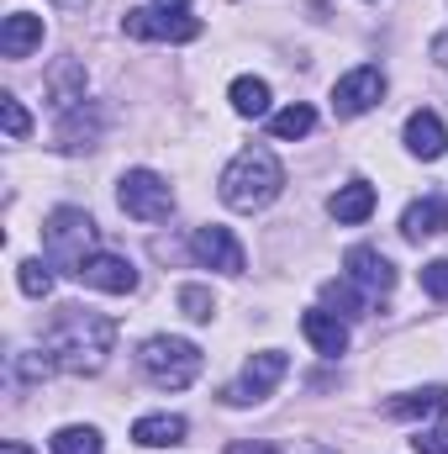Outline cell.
I'll list each match as a JSON object with an SVG mask.
<instances>
[{"instance_id": "13", "label": "cell", "mask_w": 448, "mask_h": 454, "mask_svg": "<svg viewBox=\"0 0 448 454\" xmlns=\"http://www.w3.org/2000/svg\"><path fill=\"white\" fill-rule=\"evenodd\" d=\"M301 333L312 339L317 354H328V359H337V354L348 348V323H343L337 312H328V307H312V312L301 317Z\"/></svg>"}, {"instance_id": "3", "label": "cell", "mask_w": 448, "mask_h": 454, "mask_svg": "<svg viewBox=\"0 0 448 454\" xmlns=\"http://www.w3.org/2000/svg\"><path fill=\"white\" fill-rule=\"evenodd\" d=\"M137 364H143V375H148L153 386H164V391H185V386L201 375L206 354H201L190 339H169V333H158V339L143 343Z\"/></svg>"}, {"instance_id": "21", "label": "cell", "mask_w": 448, "mask_h": 454, "mask_svg": "<svg viewBox=\"0 0 448 454\" xmlns=\"http://www.w3.org/2000/svg\"><path fill=\"white\" fill-rule=\"evenodd\" d=\"M227 101H232V112L237 116H269V85L253 80V74H243V80H232Z\"/></svg>"}, {"instance_id": "35", "label": "cell", "mask_w": 448, "mask_h": 454, "mask_svg": "<svg viewBox=\"0 0 448 454\" xmlns=\"http://www.w3.org/2000/svg\"><path fill=\"white\" fill-rule=\"evenodd\" d=\"M58 5H85V0H58Z\"/></svg>"}, {"instance_id": "1", "label": "cell", "mask_w": 448, "mask_h": 454, "mask_svg": "<svg viewBox=\"0 0 448 454\" xmlns=\"http://www.w3.org/2000/svg\"><path fill=\"white\" fill-rule=\"evenodd\" d=\"M112 343H116V323L96 307H58L48 333H42L48 359L58 370H69V375H96L106 364Z\"/></svg>"}, {"instance_id": "17", "label": "cell", "mask_w": 448, "mask_h": 454, "mask_svg": "<svg viewBox=\"0 0 448 454\" xmlns=\"http://www.w3.org/2000/svg\"><path fill=\"white\" fill-rule=\"evenodd\" d=\"M48 96H53L58 112H74V106L85 101V64H80V59H58V64L48 69Z\"/></svg>"}, {"instance_id": "16", "label": "cell", "mask_w": 448, "mask_h": 454, "mask_svg": "<svg viewBox=\"0 0 448 454\" xmlns=\"http://www.w3.org/2000/svg\"><path fill=\"white\" fill-rule=\"evenodd\" d=\"M328 212H333V223H343V227L369 223V212H375V185H369V180H348V185H337V196L328 201Z\"/></svg>"}, {"instance_id": "32", "label": "cell", "mask_w": 448, "mask_h": 454, "mask_svg": "<svg viewBox=\"0 0 448 454\" xmlns=\"http://www.w3.org/2000/svg\"><path fill=\"white\" fill-rule=\"evenodd\" d=\"M433 59H438V64H448V37H438V43H433Z\"/></svg>"}, {"instance_id": "12", "label": "cell", "mask_w": 448, "mask_h": 454, "mask_svg": "<svg viewBox=\"0 0 448 454\" xmlns=\"http://www.w3.org/2000/svg\"><path fill=\"white\" fill-rule=\"evenodd\" d=\"M101 127H106L101 106L80 101L74 112L58 116V148H64V153H85V148H96V143H101Z\"/></svg>"}, {"instance_id": "10", "label": "cell", "mask_w": 448, "mask_h": 454, "mask_svg": "<svg viewBox=\"0 0 448 454\" xmlns=\"http://www.w3.org/2000/svg\"><path fill=\"white\" fill-rule=\"evenodd\" d=\"M74 280H85L90 291H106V296L137 291V270H132V259H121V254H90Z\"/></svg>"}, {"instance_id": "8", "label": "cell", "mask_w": 448, "mask_h": 454, "mask_svg": "<svg viewBox=\"0 0 448 454\" xmlns=\"http://www.w3.org/2000/svg\"><path fill=\"white\" fill-rule=\"evenodd\" d=\"M380 101H385V74H380L375 64L348 69L333 85V112L337 116H364V112H375Z\"/></svg>"}, {"instance_id": "18", "label": "cell", "mask_w": 448, "mask_h": 454, "mask_svg": "<svg viewBox=\"0 0 448 454\" xmlns=\"http://www.w3.org/2000/svg\"><path fill=\"white\" fill-rule=\"evenodd\" d=\"M401 232H406L412 243L448 232V201H438V196H422V201H412V207H406V217H401Z\"/></svg>"}, {"instance_id": "26", "label": "cell", "mask_w": 448, "mask_h": 454, "mask_svg": "<svg viewBox=\"0 0 448 454\" xmlns=\"http://www.w3.org/2000/svg\"><path fill=\"white\" fill-rule=\"evenodd\" d=\"M180 312H185L190 323H212L217 301H212V291H206V286H180Z\"/></svg>"}, {"instance_id": "22", "label": "cell", "mask_w": 448, "mask_h": 454, "mask_svg": "<svg viewBox=\"0 0 448 454\" xmlns=\"http://www.w3.org/2000/svg\"><path fill=\"white\" fill-rule=\"evenodd\" d=\"M312 127H317V112H312V106H301V101L269 116V132H274V137H285V143H290V137H306Z\"/></svg>"}, {"instance_id": "9", "label": "cell", "mask_w": 448, "mask_h": 454, "mask_svg": "<svg viewBox=\"0 0 448 454\" xmlns=\"http://www.w3.org/2000/svg\"><path fill=\"white\" fill-rule=\"evenodd\" d=\"M190 254L206 264V270H222V275H243V243L227 232V227H196L190 238Z\"/></svg>"}, {"instance_id": "4", "label": "cell", "mask_w": 448, "mask_h": 454, "mask_svg": "<svg viewBox=\"0 0 448 454\" xmlns=\"http://www.w3.org/2000/svg\"><path fill=\"white\" fill-rule=\"evenodd\" d=\"M42 243H48V264L80 275L85 259L96 254V223H90L80 207H58V212L42 223Z\"/></svg>"}, {"instance_id": "14", "label": "cell", "mask_w": 448, "mask_h": 454, "mask_svg": "<svg viewBox=\"0 0 448 454\" xmlns=\"http://www.w3.org/2000/svg\"><path fill=\"white\" fill-rule=\"evenodd\" d=\"M185 434H190V423H185L180 412H153V418H137V423H132V444H143V450L185 444Z\"/></svg>"}, {"instance_id": "6", "label": "cell", "mask_w": 448, "mask_h": 454, "mask_svg": "<svg viewBox=\"0 0 448 454\" xmlns=\"http://www.w3.org/2000/svg\"><path fill=\"white\" fill-rule=\"evenodd\" d=\"M121 32H127L132 43H196V37H201V16L143 5V11H127V16H121Z\"/></svg>"}, {"instance_id": "15", "label": "cell", "mask_w": 448, "mask_h": 454, "mask_svg": "<svg viewBox=\"0 0 448 454\" xmlns=\"http://www.w3.org/2000/svg\"><path fill=\"white\" fill-rule=\"evenodd\" d=\"M42 48V16H27V11H11L5 27H0V53L5 59H27Z\"/></svg>"}, {"instance_id": "5", "label": "cell", "mask_w": 448, "mask_h": 454, "mask_svg": "<svg viewBox=\"0 0 448 454\" xmlns=\"http://www.w3.org/2000/svg\"><path fill=\"white\" fill-rule=\"evenodd\" d=\"M116 201H121V212L137 217V223H164V217L174 212V191H169V180L153 175V169H127L121 185H116Z\"/></svg>"}, {"instance_id": "19", "label": "cell", "mask_w": 448, "mask_h": 454, "mask_svg": "<svg viewBox=\"0 0 448 454\" xmlns=\"http://www.w3.org/2000/svg\"><path fill=\"white\" fill-rule=\"evenodd\" d=\"M406 148L417 153V159H438L448 148V132H444V121L433 112H412L406 116Z\"/></svg>"}, {"instance_id": "25", "label": "cell", "mask_w": 448, "mask_h": 454, "mask_svg": "<svg viewBox=\"0 0 448 454\" xmlns=\"http://www.w3.org/2000/svg\"><path fill=\"white\" fill-rule=\"evenodd\" d=\"M53 454H106L96 428H58L53 434Z\"/></svg>"}, {"instance_id": "31", "label": "cell", "mask_w": 448, "mask_h": 454, "mask_svg": "<svg viewBox=\"0 0 448 454\" xmlns=\"http://www.w3.org/2000/svg\"><path fill=\"white\" fill-rule=\"evenodd\" d=\"M158 11H190V0H153Z\"/></svg>"}, {"instance_id": "24", "label": "cell", "mask_w": 448, "mask_h": 454, "mask_svg": "<svg viewBox=\"0 0 448 454\" xmlns=\"http://www.w3.org/2000/svg\"><path fill=\"white\" fill-rule=\"evenodd\" d=\"M16 286H21L32 301H42V296L53 291V270H48L42 259H21V264H16Z\"/></svg>"}, {"instance_id": "23", "label": "cell", "mask_w": 448, "mask_h": 454, "mask_svg": "<svg viewBox=\"0 0 448 454\" xmlns=\"http://www.w3.org/2000/svg\"><path fill=\"white\" fill-rule=\"evenodd\" d=\"M322 301H328V307H337V317H364V296H359V286H353L348 275L322 286Z\"/></svg>"}, {"instance_id": "34", "label": "cell", "mask_w": 448, "mask_h": 454, "mask_svg": "<svg viewBox=\"0 0 448 454\" xmlns=\"http://www.w3.org/2000/svg\"><path fill=\"white\" fill-rule=\"evenodd\" d=\"M312 454H333V450H322V444H312Z\"/></svg>"}, {"instance_id": "2", "label": "cell", "mask_w": 448, "mask_h": 454, "mask_svg": "<svg viewBox=\"0 0 448 454\" xmlns=\"http://www.w3.org/2000/svg\"><path fill=\"white\" fill-rule=\"evenodd\" d=\"M285 191V169L269 148H243L222 169V201L232 212H264Z\"/></svg>"}, {"instance_id": "20", "label": "cell", "mask_w": 448, "mask_h": 454, "mask_svg": "<svg viewBox=\"0 0 448 454\" xmlns=\"http://www.w3.org/2000/svg\"><path fill=\"white\" fill-rule=\"evenodd\" d=\"M448 412V386H422L390 402V418H444Z\"/></svg>"}, {"instance_id": "7", "label": "cell", "mask_w": 448, "mask_h": 454, "mask_svg": "<svg viewBox=\"0 0 448 454\" xmlns=\"http://www.w3.org/2000/svg\"><path fill=\"white\" fill-rule=\"evenodd\" d=\"M285 370H290V364H285V354H280V348L253 354V359L243 364V375L222 391V402H227V407H253V402H264V396L285 380Z\"/></svg>"}, {"instance_id": "28", "label": "cell", "mask_w": 448, "mask_h": 454, "mask_svg": "<svg viewBox=\"0 0 448 454\" xmlns=\"http://www.w3.org/2000/svg\"><path fill=\"white\" fill-rule=\"evenodd\" d=\"M422 291H428L433 301H448V259H433V264H422Z\"/></svg>"}, {"instance_id": "30", "label": "cell", "mask_w": 448, "mask_h": 454, "mask_svg": "<svg viewBox=\"0 0 448 454\" xmlns=\"http://www.w3.org/2000/svg\"><path fill=\"white\" fill-rule=\"evenodd\" d=\"M227 454H280V450H274V444H248V439H243V444H232Z\"/></svg>"}, {"instance_id": "29", "label": "cell", "mask_w": 448, "mask_h": 454, "mask_svg": "<svg viewBox=\"0 0 448 454\" xmlns=\"http://www.w3.org/2000/svg\"><path fill=\"white\" fill-rule=\"evenodd\" d=\"M412 444H417V454H448V428H422Z\"/></svg>"}, {"instance_id": "11", "label": "cell", "mask_w": 448, "mask_h": 454, "mask_svg": "<svg viewBox=\"0 0 448 454\" xmlns=\"http://www.w3.org/2000/svg\"><path fill=\"white\" fill-rule=\"evenodd\" d=\"M348 280L353 286H364L369 296H385L390 286H396V264L380 254V248H369V243H359V248H348Z\"/></svg>"}, {"instance_id": "33", "label": "cell", "mask_w": 448, "mask_h": 454, "mask_svg": "<svg viewBox=\"0 0 448 454\" xmlns=\"http://www.w3.org/2000/svg\"><path fill=\"white\" fill-rule=\"evenodd\" d=\"M0 454H32V450H27V444H16V439H11V444H0Z\"/></svg>"}, {"instance_id": "27", "label": "cell", "mask_w": 448, "mask_h": 454, "mask_svg": "<svg viewBox=\"0 0 448 454\" xmlns=\"http://www.w3.org/2000/svg\"><path fill=\"white\" fill-rule=\"evenodd\" d=\"M0 116H5V137H11V143H21V137L32 132V116L21 112L16 96H0Z\"/></svg>"}]
</instances>
